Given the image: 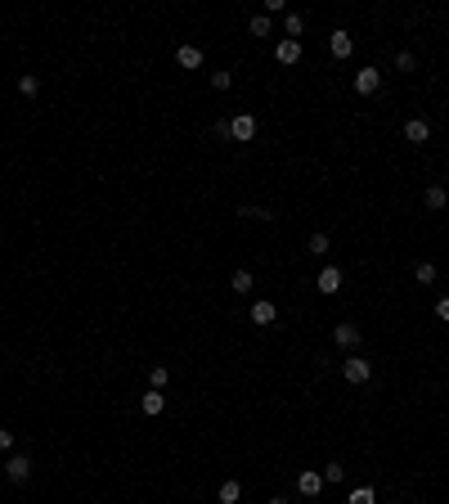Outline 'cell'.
I'll return each instance as SVG.
<instances>
[{
  "mask_svg": "<svg viewBox=\"0 0 449 504\" xmlns=\"http://www.w3.org/2000/svg\"><path fill=\"white\" fill-rule=\"evenodd\" d=\"M265 504H292V500H288V496H270Z\"/></svg>",
  "mask_w": 449,
  "mask_h": 504,
  "instance_id": "f546056e",
  "label": "cell"
},
{
  "mask_svg": "<svg viewBox=\"0 0 449 504\" xmlns=\"http://www.w3.org/2000/svg\"><path fill=\"white\" fill-rule=\"evenodd\" d=\"M167 383H171V369H167V365H153V369H149V387H153V392H162Z\"/></svg>",
  "mask_w": 449,
  "mask_h": 504,
  "instance_id": "2e32d148",
  "label": "cell"
},
{
  "mask_svg": "<svg viewBox=\"0 0 449 504\" xmlns=\"http://www.w3.org/2000/svg\"><path fill=\"white\" fill-rule=\"evenodd\" d=\"M346 504H378V491H373V487H355Z\"/></svg>",
  "mask_w": 449,
  "mask_h": 504,
  "instance_id": "ffe728a7",
  "label": "cell"
},
{
  "mask_svg": "<svg viewBox=\"0 0 449 504\" xmlns=\"http://www.w3.org/2000/svg\"><path fill=\"white\" fill-rule=\"evenodd\" d=\"M332 342H337V347H359V325H337L332 329Z\"/></svg>",
  "mask_w": 449,
  "mask_h": 504,
  "instance_id": "30bf717a",
  "label": "cell"
},
{
  "mask_svg": "<svg viewBox=\"0 0 449 504\" xmlns=\"http://www.w3.org/2000/svg\"><path fill=\"white\" fill-rule=\"evenodd\" d=\"M0 450H14V432L9 428H0Z\"/></svg>",
  "mask_w": 449,
  "mask_h": 504,
  "instance_id": "83f0119b",
  "label": "cell"
},
{
  "mask_svg": "<svg viewBox=\"0 0 449 504\" xmlns=\"http://www.w3.org/2000/svg\"><path fill=\"white\" fill-rule=\"evenodd\" d=\"M378 86H382V72L373 68V63H368V68H359V72H355V90H359V95H373Z\"/></svg>",
  "mask_w": 449,
  "mask_h": 504,
  "instance_id": "8992f818",
  "label": "cell"
},
{
  "mask_svg": "<svg viewBox=\"0 0 449 504\" xmlns=\"http://www.w3.org/2000/svg\"><path fill=\"white\" fill-rule=\"evenodd\" d=\"M176 63H180V68H203V50H198V45H180Z\"/></svg>",
  "mask_w": 449,
  "mask_h": 504,
  "instance_id": "4fadbf2b",
  "label": "cell"
},
{
  "mask_svg": "<svg viewBox=\"0 0 449 504\" xmlns=\"http://www.w3.org/2000/svg\"><path fill=\"white\" fill-rule=\"evenodd\" d=\"M323 482H332V487H341V482H346V469H341V464H328V469H323Z\"/></svg>",
  "mask_w": 449,
  "mask_h": 504,
  "instance_id": "cb8c5ba5",
  "label": "cell"
},
{
  "mask_svg": "<svg viewBox=\"0 0 449 504\" xmlns=\"http://www.w3.org/2000/svg\"><path fill=\"white\" fill-rule=\"evenodd\" d=\"M436 320H445V325H449V298L436 302Z\"/></svg>",
  "mask_w": 449,
  "mask_h": 504,
  "instance_id": "f1b7e54d",
  "label": "cell"
},
{
  "mask_svg": "<svg viewBox=\"0 0 449 504\" xmlns=\"http://www.w3.org/2000/svg\"><path fill=\"white\" fill-rule=\"evenodd\" d=\"M283 32H288V41H301V32H305V18H301V14H288V18H283Z\"/></svg>",
  "mask_w": 449,
  "mask_h": 504,
  "instance_id": "e0dca14e",
  "label": "cell"
},
{
  "mask_svg": "<svg viewBox=\"0 0 449 504\" xmlns=\"http://www.w3.org/2000/svg\"><path fill=\"white\" fill-rule=\"evenodd\" d=\"M274 320H279V307H274V302H252V325H274Z\"/></svg>",
  "mask_w": 449,
  "mask_h": 504,
  "instance_id": "9c48e42d",
  "label": "cell"
},
{
  "mask_svg": "<svg viewBox=\"0 0 449 504\" xmlns=\"http://www.w3.org/2000/svg\"><path fill=\"white\" fill-rule=\"evenodd\" d=\"M5 478H9V482H27V478H32V460H27V455H9Z\"/></svg>",
  "mask_w": 449,
  "mask_h": 504,
  "instance_id": "277c9868",
  "label": "cell"
},
{
  "mask_svg": "<svg viewBox=\"0 0 449 504\" xmlns=\"http://www.w3.org/2000/svg\"><path fill=\"white\" fill-rule=\"evenodd\" d=\"M396 68H400V72H414V68H418L414 50H400V54H396Z\"/></svg>",
  "mask_w": 449,
  "mask_h": 504,
  "instance_id": "d4e9b609",
  "label": "cell"
},
{
  "mask_svg": "<svg viewBox=\"0 0 449 504\" xmlns=\"http://www.w3.org/2000/svg\"><path fill=\"white\" fill-rule=\"evenodd\" d=\"M314 284H319V293H323V298H332V293H341V270H337V266H323Z\"/></svg>",
  "mask_w": 449,
  "mask_h": 504,
  "instance_id": "5b68a950",
  "label": "cell"
},
{
  "mask_svg": "<svg viewBox=\"0 0 449 504\" xmlns=\"http://www.w3.org/2000/svg\"><path fill=\"white\" fill-rule=\"evenodd\" d=\"M436 275H441V270H436L432 261H418V266H414V279H418V284H436Z\"/></svg>",
  "mask_w": 449,
  "mask_h": 504,
  "instance_id": "d6986e66",
  "label": "cell"
},
{
  "mask_svg": "<svg viewBox=\"0 0 449 504\" xmlns=\"http://www.w3.org/2000/svg\"><path fill=\"white\" fill-rule=\"evenodd\" d=\"M427 136H432V127H427L423 117H409L405 122V140H409V145H427Z\"/></svg>",
  "mask_w": 449,
  "mask_h": 504,
  "instance_id": "ba28073f",
  "label": "cell"
},
{
  "mask_svg": "<svg viewBox=\"0 0 449 504\" xmlns=\"http://www.w3.org/2000/svg\"><path fill=\"white\" fill-rule=\"evenodd\" d=\"M18 90H23L27 99H32V95H41V77H36V72H23V77H18Z\"/></svg>",
  "mask_w": 449,
  "mask_h": 504,
  "instance_id": "ac0fdd59",
  "label": "cell"
},
{
  "mask_svg": "<svg viewBox=\"0 0 449 504\" xmlns=\"http://www.w3.org/2000/svg\"><path fill=\"white\" fill-rule=\"evenodd\" d=\"M216 496H221V504H238V500H243V487L229 478V482H221V491H216Z\"/></svg>",
  "mask_w": 449,
  "mask_h": 504,
  "instance_id": "9a60e30c",
  "label": "cell"
},
{
  "mask_svg": "<svg viewBox=\"0 0 449 504\" xmlns=\"http://www.w3.org/2000/svg\"><path fill=\"white\" fill-rule=\"evenodd\" d=\"M229 288H234V293H252V270H234Z\"/></svg>",
  "mask_w": 449,
  "mask_h": 504,
  "instance_id": "603a6c76",
  "label": "cell"
},
{
  "mask_svg": "<svg viewBox=\"0 0 449 504\" xmlns=\"http://www.w3.org/2000/svg\"><path fill=\"white\" fill-rule=\"evenodd\" d=\"M212 86L216 90H229V86H234V72H212Z\"/></svg>",
  "mask_w": 449,
  "mask_h": 504,
  "instance_id": "4316f807",
  "label": "cell"
},
{
  "mask_svg": "<svg viewBox=\"0 0 449 504\" xmlns=\"http://www.w3.org/2000/svg\"><path fill=\"white\" fill-rule=\"evenodd\" d=\"M229 140H238V145L256 140V117H252V113H238V117H229Z\"/></svg>",
  "mask_w": 449,
  "mask_h": 504,
  "instance_id": "6da1fadb",
  "label": "cell"
},
{
  "mask_svg": "<svg viewBox=\"0 0 449 504\" xmlns=\"http://www.w3.org/2000/svg\"><path fill=\"white\" fill-rule=\"evenodd\" d=\"M0 478H5V464H0Z\"/></svg>",
  "mask_w": 449,
  "mask_h": 504,
  "instance_id": "4dcf8cb0",
  "label": "cell"
},
{
  "mask_svg": "<svg viewBox=\"0 0 449 504\" xmlns=\"http://www.w3.org/2000/svg\"><path fill=\"white\" fill-rule=\"evenodd\" d=\"M423 203L432 207V212H441V207L449 203V189H445V185H432V189H427V194H423Z\"/></svg>",
  "mask_w": 449,
  "mask_h": 504,
  "instance_id": "5bb4252c",
  "label": "cell"
},
{
  "mask_svg": "<svg viewBox=\"0 0 449 504\" xmlns=\"http://www.w3.org/2000/svg\"><path fill=\"white\" fill-rule=\"evenodd\" d=\"M305 248H310L314 257H323V252L332 248V239H328V234H319V230H314V234H310V243H305Z\"/></svg>",
  "mask_w": 449,
  "mask_h": 504,
  "instance_id": "7402d4cb",
  "label": "cell"
},
{
  "mask_svg": "<svg viewBox=\"0 0 449 504\" xmlns=\"http://www.w3.org/2000/svg\"><path fill=\"white\" fill-rule=\"evenodd\" d=\"M297 491L305 500H314L323 491V473H314V469H305V473H297Z\"/></svg>",
  "mask_w": 449,
  "mask_h": 504,
  "instance_id": "3957f363",
  "label": "cell"
},
{
  "mask_svg": "<svg viewBox=\"0 0 449 504\" xmlns=\"http://www.w3.org/2000/svg\"><path fill=\"white\" fill-rule=\"evenodd\" d=\"M139 410H144L149 419H153V414H162V410H167V396H162V392H153V387H149V392L139 396Z\"/></svg>",
  "mask_w": 449,
  "mask_h": 504,
  "instance_id": "7c38bea8",
  "label": "cell"
},
{
  "mask_svg": "<svg viewBox=\"0 0 449 504\" xmlns=\"http://www.w3.org/2000/svg\"><path fill=\"white\" fill-rule=\"evenodd\" d=\"M328 45H332V59H350V50H355L350 32H332V36H328Z\"/></svg>",
  "mask_w": 449,
  "mask_h": 504,
  "instance_id": "8fae6325",
  "label": "cell"
},
{
  "mask_svg": "<svg viewBox=\"0 0 449 504\" xmlns=\"http://www.w3.org/2000/svg\"><path fill=\"white\" fill-rule=\"evenodd\" d=\"M341 374H346V383H368V378H373V365H368L364 356H350L346 365H341Z\"/></svg>",
  "mask_w": 449,
  "mask_h": 504,
  "instance_id": "7a4b0ae2",
  "label": "cell"
},
{
  "mask_svg": "<svg viewBox=\"0 0 449 504\" xmlns=\"http://www.w3.org/2000/svg\"><path fill=\"white\" fill-rule=\"evenodd\" d=\"M274 59H279L283 68H292V63L301 59V41H288V36H283V41L274 45Z\"/></svg>",
  "mask_w": 449,
  "mask_h": 504,
  "instance_id": "52a82bcc",
  "label": "cell"
},
{
  "mask_svg": "<svg viewBox=\"0 0 449 504\" xmlns=\"http://www.w3.org/2000/svg\"><path fill=\"white\" fill-rule=\"evenodd\" d=\"M247 32H252V36H270V18H265V14H252V18H247Z\"/></svg>",
  "mask_w": 449,
  "mask_h": 504,
  "instance_id": "44dd1931",
  "label": "cell"
},
{
  "mask_svg": "<svg viewBox=\"0 0 449 504\" xmlns=\"http://www.w3.org/2000/svg\"><path fill=\"white\" fill-rule=\"evenodd\" d=\"M238 216H252V221H274L270 207H238Z\"/></svg>",
  "mask_w": 449,
  "mask_h": 504,
  "instance_id": "484cf974",
  "label": "cell"
}]
</instances>
